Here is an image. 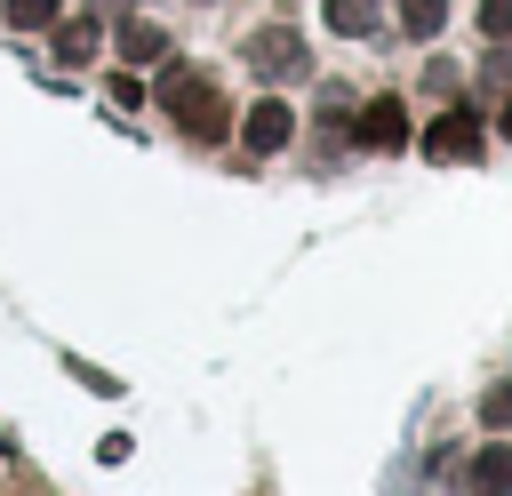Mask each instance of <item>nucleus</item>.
Segmentation results:
<instances>
[{"mask_svg":"<svg viewBox=\"0 0 512 496\" xmlns=\"http://www.w3.org/2000/svg\"><path fill=\"white\" fill-rule=\"evenodd\" d=\"M160 104H168V120H176L184 136H200V144L224 136V88H216L208 72H168V80H160Z\"/></svg>","mask_w":512,"mask_h":496,"instance_id":"nucleus-1","label":"nucleus"},{"mask_svg":"<svg viewBox=\"0 0 512 496\" xmlns=\"http://www.w3.org/2000/svg\"><path fill=\"white\" fill-rule=\"evenodd\" d=\"M248 64H256L264 80H296V72H312V56H304V40H296L288 24H264V32L248 40Z\"/></svg>","mask_w":512,"mask_h":496,"instance_id":"nucleus-2","label":"nucleus"},{"mask_svg":"<svg viewBox=\"0 0 512 496\" xmlns=\"http://www.w3.org/2000/svg\"><path fill=\"white\" fill-rule=\"evenodd\" d=\"M352 136H360L368 152H400V144H408V104H400V96H368L360 120H352Z\"/></svg>","mask_w":512,"mask_h":496,"instance_id":"nucleus-3","label":"nucleus"},{"mask_svg":"<svg viewBox=\"0 0 512 496\" xmlns=\"http://www.w3.org/2000/svg\"><path fill=\"white\" fill-rule=\"evenodd\" d=\"M424 152H432V160H480V112H464V104L440 112V120L424 128Z\"/></svg>","mask_w":512,"mask_h":496,"instance_id":"nucleus-4","label":"nucleus"},{"mask_svg":"<svg viewBox=\"0 0 512 496\" xmlns=\"http://www.w3.org/2000/svg\"><path fill=\"white\" fill-rule=\"evenodd\" d=\"M240 136H248V152H280V144L296 136V112H288L280 96H264V104H256V112L240 120Z\"/></svg>","mask_w":512,"mask_h":496,"instance_id":"nucleus-5","label":"nucleus"},{"mask_svg":"<svg viewBox=\"0 0 512 496\" xmlns=\"http://www.w3.org/2000/svg\"><path fill=\"white\" fill-rule=\"evenodd\" d=\"M120 56H128V64H152V56H168V32L144 24V16H128V24H120Z\"/></svg>","mask_w":512,"mask_h":496,"instance_id":"nucleus-6","label":"nucleus"},{"mask_svg":"<svg viewBox=\"0 0 512 496\" xmlns=\"http://www.w3.org/2000/svg\"><path fill=\"white\" fill-rule=\"evenodd\" d=\"M376 16H384L376 0H328V32H344V40H368Z\"/></svg>","mask_w":512,"mask_h":496,"instance_id":"nucleus-7","label":"nucleus"},{"mask_svg":"<svg viewBox=\"0 0 512 496\" xmlns=\"http://www.w3.org/2000/svg\"><path fill=\"white\" fill-rule=\"evenodd\" d=\"M392 8H400V32H408V40H432V32L448 24V0H392Z\"/></svg>","mask_w":512,"mask_h":496,"instance_id":"nucleus-8","label":"nucleus"},{"mask_svg":"<svg viewBox=\"0 0 512 496\" xmlns=\"http://www.w3.org/2000/svg\"><path fill=\"white\" fill-rule=\"evenodd\" d=\"M472 480L480 488H512V448H480L472 456Z\"/></svg>","mask_w":512,"mask_h":496,"instance_id":"nucleus-9","label":"nucleus"},{"mask_svg":"<svg viewBox=\"0 0 512 496\" xmlns=\"http://www.w3.org/2000/svg\"><path fill=\"white\" fill-rule=\"evenodd\" d=\"M56 56H64V64H88V56H96V24H64V32H56Z\"/></svg>","mask_w":512,"mask_h":496,"instance_id":"nucleus-10","label":"nucleus"},{"mask_svg":"<svg viewBox=\"0 0 512 496\" xmlns=\"http://www.w3.org/2000/svg\"><path fill=\"white\" fill-rule=\"evenodd\" d=\"M8 24L16 32H48L56 24V0H8Z\"/></svg>","mask_w":512,"mask_h":496,"instance_id":"nucleus-11","label":"nucleus"},{"mask_svg":"<svg viewBox=\"0 0 512 496\" xmlns=\"http://www.w3.org/2000/svg\"><path fill=\"white\" fill-rule=\"evenodd\" d=\"M480 32L488 40H512V0H480Z\"/></svg>","mask_w":512,"mask_h":496,"instance_id":"nucleus-12","label":"nucleus"},{"mask_svg":"<svg viewBox=\"0 0 512 496\" xmlns=\"http://www.w3.org/2000/svg\"><path fill=\"white\" fill-rule=\"evenodd\" d=\"M480 424H496V432H504V424H512V392H488V400H480Z\"/></svg>","mask_w":512,"mask_h":496,"instance_id":"nucleus-13","label":"nucleus"},{"mask_svg":"<svg viewBox=\"0 0 512 496\" xmlns=\"http://www.w3.org/2000/svg\"><path fill=\"white\" fill-rule=\"evenodd\" d=\"M112 104H144V80L136 72H112Z\"/></svg>","mask_w":512,"mask_h":496,"instance_id":"nucleus-14","label":"nucleus"},{"mask_svg":"<svg viewBox=\"0 0 512 496\" xmlns=\"http://www.w3.org/2000/svg\"><path fill=\"white\" fill-rule=\"evenodd\" d=\"M504 128H512V104H504Z\"/></svg>","mask_w":512,"mask_h":496,"instance_id":"nucleus-15","label":"nucleus"}]
</instances>
